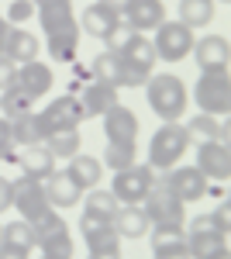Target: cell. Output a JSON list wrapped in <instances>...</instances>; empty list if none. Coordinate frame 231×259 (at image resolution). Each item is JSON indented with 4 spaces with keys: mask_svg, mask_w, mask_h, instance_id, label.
I'll list each match as a JSON object with an SVG mask.
<instances>
[{
    "mask_svg": "<svg viewBox=\"0 0 231 259\" xmlns=\"http://www.w3.org/2000/svg\"><path fill=\"white\" fill-rule=\"evenodd\" d=\"M145 97H149V107L162 121H179L183 111H187V104H190V94H187L183 80L173 76V73H155V76H149L145 80Z\"/></svg>",
    "mask_w": 231,
    "mask_h": 259,
    "instance_id": "obj_1",
    "label": "cell"
},
{
    "mask_svg": "<svg viewBox=\"0 0 231 259\" xmlns=\"http://www.w3.org/2000/svg\"><path fill=\"white\" fill-rule=\"evenodd\" d=\"M114 56L121 62V87H145V80L152 76V66H155V49L149 41V35L135 31Z\"/></svg>",
    "mask_w": 231,
    "mask_h": 259,
    "instance_id": "obj_2",
    "label": "cell"
},
{
    "mask_svg": "<svg viewBox=\"0 0 231 259\" xmlns=\"http://www.w3.org/2000/svg\"><path fill=\"white\" fill-rule=\"evenodd\" d=\"M190 149V135L179 121H162V128L149 142V166L152 169H173Z\"/></svg>",
    "mask_w": 231,
    "mask_h": 259,
    "instance_id": "obj_3",
    "label": "cell"
},
{
    "mask_svg": "<svg viewBox=\"0 0 231 259\" xmlns=\"http://www.w3.org/2000/svg\"><path fill=\"white\" fill-rule=\"evenodd\" d=\"M193 100L204 114H228L231 111V73L228 69H211L200 73V80L193 87Z\"/></svg>",
    "mask_w": 231,
    "mask_h": 259,
    "instance_id": "obj_4",
    "label": "cell"
},
{
    "mask_svg": "<svg viewBox=\"0 0 231 259\" xmlns=\"http://www.w3.org/2000/svg\"><path fill=\"white\" fill-rule=\"evenodd\" d=\"M142 207H145V214L152 221V228L155 225H183V221H187V211H183L187 204L166 187V180H152V187H149V194L142 200Z\"/></svg>",
    "mask_w": 231,
    "mask_h": 259,
    "instance_id": "obj_5",
    "label": "cell"
},
{
    "mask_svg": "<svg viewBox=\"0 0 231 259\" xmlns=\"http://www.w3.org/2000/svg\"><path fill=\"white\" fill-rule=\"evenodd\" d=\"M11 204L21 211V218L28 225H35L38 218H45L49 211H56L49 200H45V190H41V180L21 173L18 180H11Z\"/></svg>",
    "mask_w": 231,
    "mask_h": 259,
    "instance_id": "obj_6",
    "label": "cell"
},
{
    "mask_svg": "<svg viewBox=\"0 0 231 259\" xmlns=\"http://www.w3.org/2000/svg\"><path fill=\"white\" fill-rule=\"evenodd\" d=\"M152 49H155V59H166V62L187 59L193 49V28H187L183 21H162L155 28Z\"/></svg>",
    "mask_w": 231,
    "mask_h": 259,
    "instance_id": "obj_7",
    "label": "cell"
},
{
    "mask_svg": "<svg viewBox=\"0 0 231 259\" xmlns=\"http://www.w3.org/2000/svg\"><path fill=\"white\" fill-rule=\"evenodd\" d=\"M155 180V169L152 166H128V169H117L114 173V183H111V194L117 197V204H142L149 187Z\"/></svg>",
    "mask_w": 231,
    "mask_h": 259,
    "instance_id": "obj_8",
    "label": "cell"
},
{
    "mask_svg": "<svg viewBox=\"0 0 231 259\" xmlns=\"http://www.w3.org/2000/svg\"><path fill=\"white\" fill-rule=\"evenodd\" d=\"M79 232H83L86 249H90V256H94V259H121V235L114 232V225H107V221H94V218L83 214Z\"/></svg>",
    "mask_w": 231,
    "mask_h": 259,
    "instance_id": "obj_9",
    "label": "cell"
},
{
    "mask_svg": "<svg viewBox=\"0 0 231 259\" xmlns=\"http://www.w3.org/2000/svg\"><path fill=\"white\" fill-rule=\"evenodd\" d=\"M41 128H45V139L56 135V132H69V128H79L83 124V107H79L76 97H56L45 111H38Z\"/></svg>",
    "mask_w": 231,
    "mask_h": 259,
    "instance_id": "obj_10",
    "label": "cell"
},
{
    "mask_svg": "<svg viewBox=\"0 0 231 259\" xmlns=\"http://www.w3.org/2000/svg\"><path fill=\"white\" fill-rule=\"evenodd\" d=\"M121 21L138 31V35H145V31H155L162 21H166V4L162 0H124L121 4Z\"/></svg>",
    "mask_w": 231,
    "mask_h": 259,
    "instance_id": "obj_11",
    "label": "cell"
},
{
    "mask_svg": "<svg viewBox=\"0 0 231 259\" xmlns=\"http://www.w3.org/2000/svg\"><path fill=\"white\" fill-rule=\"evenodd\" d=\"M162 180H166V187H169L183 204L207 197V187H211V180L204 177L197 166H173V169H166Z\"/></svg>",
    "mask_w": 231,
    "mask_h": 259,
    "instance_id": "obj_12",
    "label": "cell"
},
{
    "mask_svg": "<svg viewBox=\"0 0 231 259\" xmlns=\"http://www.w3.org/2000/svg\"><path fill=\"white\" fill-rule=\"evenodd\" d=\"M41 190H45V200H49L56 211H69V207H76L79 200H83V194H86V190H83L66 169H52L49 177L41 180Z\"/></svg>",
    "mask_w": 231,
    "mask_h": 259,
    "instance_id": "obj_13",
    "label": "cell"
},
{
    "mask_svg": "<svg viewBox=\"0 0 231 259\" xmlns=\"http://www.w3.org/2000/svg\"><path fill=\"white\" fill-rule=\"evenodd\" d=\"M76 24L86 35H94V38H107L117 24H121V7H117V0H94Z\"/></svg>",
    "mask_w": 231,
    "mask_h": 259,
    "instance_id": "obj_14",
    "label": "cell"
},
{
    "mask_svg": "<svg viewBox=\"0 0 231 259\" xmlns=\"http://www.w3.org/2000/svg\"><path fill=\"white\" fill-rule=\"evenodd\" d=\"M197 169L214 183H224L231 177V152L228 142H200L197 145Z\"/></svg>",
    "mask_w": 231,
    "mask_h": 259,
    "instance_id": "obj_15",
    "label": "cell"
},
{
    "mask_svg": "<svg viewBox=\"0 0 231 259\" xmlns=\"http://www.w3.org/2000/svg\"><path fill=\"white\" fill-rule=\"evenodd\" d=\"M193 59L200 66V73H211V69H228L231 62V45L224 35H204V38H193Z\"/></svg>",
    "mask_w": 231,
    "mask_h": 259,
    "instance_id": "obj_16",
    "label": "cell"
},
{
    "mask_svg": "<svg viewBox=\"0 0 231 259\" xmlns=\"http://www.w3.org/2000/svg\"><path fill=\"white\" fill-rule=\"evenodd\" d=\"M14 83H18V87H21V90H24L31 100H38V97H45V94L52 90V69H49L45 62H38V59L21 62Z\"/></svg>",
    "mask_w": 231,
    "mask_h": 259,
    "instance_id": "obj_17",
    "label": "cell"
},
{
    "mask_svg": "<svg viewBox=\"0 0 231 259\" xmlns=\"http://www.w3.org/2000/svg\"><path fill=\"white\" fill-rule=\"evenodd\" d=\"M104 135L107 142H135L138 139V118L131 107L114 104L107 114H104Z\"/></svg>",
    "mask_w": 231,
    "mask_h": 259,
    "instance_id": "obj_18",
    "label": "cell"
},
{
    "mask_svg": "<svg viewBox=\"0 0 231 259\" xmlns=\"http://www.w3.org/2000/svg\"><path fill=\"white\" fill-rule=\"evenodd\" d=\"M79 107H83V118H104L111 107L117 104V87H107V83H86L83 94H79Z\"/></svg>",
    "mask_w": 231,
    "mask_h": 259,
    "instance_id": "obj_19",
    "label": "cell"
},
{
    "mask_svg": "<svg viewBox=\"0 0 231 259\" xmlns=\"http://www.w3.org/2000/svg\"><path fill=\"white\" fill-rule=\"evenodd\" d=\"M187 252H190V259H217V256H224V252H231L228 235L217 232V228L190 232V235H187Z\"/></svg>",
    "mask_w": 231,
    "mask_h": 259,
    "instance_id": "obj_20",
    "label": "cell"
},
{
    "mask_svg": "<svg viewBox=\"0 0 231 259\" xmlns=\"http://www.w3.org/2000/svg\"><path fill=\"white\" fill-rule=\"evenodd\" d=\"M14 162H18L21 169L28 173V177L35 180H45L52 169H56V159H52V152L45 149V142H35V145H21L18 152H14Z\"/></svg>",
    "mask_w": 231,
    "mask_h": 259,
    "instance_id": "obj_21",
    "label": "cell"
},
{
    "mask_svg": "<svg viewBox=\"0 0 231 259\" xmlns=\"http://www.w3.org/2000/svg\"><path fill=\"white\" fill-rule=\"evenodd\" d=\"M114 232L121 239H142V235H149V228H152V221L145 214V207L142 204H124V207H117L114 214Z\"/></svg>",
    "mask_w": 231,
    "mask_h": 259,
    "instance_id": "obj_22",
    "label": "cell"
},
{
    "mask_svg": "<svg viewBox=\"0 0 231 259\" xmlns=\"http://www.w3.org/2000/svg\"><path fill=\"white\" fill-rule=\"evenodd\" d=\"M45 49L56 62H73L79 49V24H66V28H56L45 35Z\"/></svg>",
    "mask_w": 231,
    "mask_h": 259,
    "instance_id": "obj_23",
    "label": "cell"
},
{
    "mask_svg": "<svg viewBox=\"0 0 231 259\" xmlns=\"http://www.w3.org/2000/svg\"><path fill=\"white\" fill-rule=\"evenodd\" d=\"M183 128H187L190 142H197V145H200V142H228V124L217 118V114H204V111H200V114L190 118Z\"/></svg>",
    "mask_w": 231,
    "mask_h": 259,
    "instance_id": "obj_24",
    "label": "cell"
},
{
    "mask_svg": "<svg viewBox=\"0 0 231 259\" xmlns=\"http://www.w3.org/2000/svg\"><path fill=\"white\" fill-rule=\"evenodd\" d=\"M4 56L14 62V66L38 59V38L31 31H24V28H11L7 31V41H4Z\"/></svg>",
    "mask_w": 231,
    "mask_h": 259,
    "instance_id": "obj_25",
    "label": "cell"
},
{
    "mask_svg": "<svg viewBox=\"0 0 231 259\" xmlns=\"http://www.w3.org/2000/svg\"><path fill=\"white\" fill-rule=\"evenodd\" d=\"M38 11V24L41 31H56V28H66V24H76V14H73V4L69 0H45L35 7Z\"/></svg>",
    "mask_w": 231,
    "mask_h": 259,
    "instance_id": "obj_26",
    "label": "cell"
},
{
    "mask_svg": "<svg viewBox=\"0 0 231 259\" xmlns=\"http://www.w3.org/2000/svg\"><path fill=\"white\" fill-rule=\"evenodd\" d=\"M117 197L111 194V190H100V187H94V194H83V214L86 218H94V221H114L117 214Z\"/></svg>",
    "mask_w": 231,
    "mask_h": 259,
    "instance_id": "obj_27",
    "label": "cell"
},
{
    "mask_svg": "<svg viewBox=\"0 0 231 259\" xmlns=\"http://www.w3.org/2000/svg\"><path fill=\"white\" fill-rule=\"evenodd\" d=\"M66 173L76 180L83 190H94L97 183H100V177H104V162L94 159V156H83V152H76V156L69 159V166H66Z\"/></svg>",
    "mask_w": 231,
    "mask_h": 259,
    "instance_id": "obj_28",
    "label": "cell"
},
{
    "mask_svg": "<svg viewBox=\"0 0 231 259\" xmlns=\"http://www.w3.org/2000/svg\"><path fill=\"white\" fill-rule=\"evenodd\" d=\"M11 135H14V145H35V142H45V128H41L38 111H28L21 118L11 121Z\"/></svg>",
    "mask_w": 231,
    "mask_h": 259,
    "instance_id": "obj_29",
    "label": "cell"
},
{
    "mask_svg": "<svg viewBox=\"0 0 231 259\" xmlns=\"http://www.w3.org/2000/svg\"><path fill=\"white\" fill-rule=\"evenodd\" d=\"M0 242L11 245V249H21V252H31L38 239H35V228L28 221H11V225H0Z\"/></svg>",
    "mask_w": 231,
    "mask_h": 259,
    "instance_id": "obj_30",
    "label": "cell"
},
{
    "mask_svg": "<svg viewBox=\"0 0 231 259\" xmlns=\"http://www.w3.org/2000/svg\"><path fill=\"white\" fill-rule=\"evenodd\" d=\"M214 0H179V21L187 28H207L214 21Z\"/></svg>",
    "mask_w": 231,
    "mask_h": 259,
    "instance_id": "obj_31",
    "label": "cell"
},
{
    "mask_svg": "<svg viewBox=\"0 0 231 259\" xmlns=\"http://www.w3.org/2000/svg\"><path fill=\"white\" fill-rule=\"evenodd\" d=\"M31 107H35V100L28 97L18 83H11V87L0 94V111H4V118H7V121H14V118H21V114H28Z\"/></svg>",
    "mask_w": 231,
    "mask_h": 259,
    "instance_id": "obj_32",
    "label": "cell"
},
{
    "mask_svg": "<svg viewBox=\"0 0 231 259\" xmlns=\"http://www.w3.org/2000/svg\"><path fill=\"white\" fill-rule=\"evenodd\" d=\"M45 149L52 152V159H73L79 152V128H69V132H56L45 139Z\"/></svg>",
    "mask_w": 231,
    "mask_h": 259,
    "instance_id": "obj_33",
    "label": "cell"
},
{
    "mask_svg": "<svg viewBox=\"0 0 231 259\" xmlns=\"http://www.w3.org/2000/svg\"><path fill=\"white\" fill-rule=\"evenodd\" d=\"M90 76L97 83H107V87H121V62H117L114 52H100L90 62Z\"/></svg>",
    "mask_w": 231,
    "mask_h": 259,
    "instance_id": "obj_34",
    "label": "cell"
},
{
    "mask_svg": "<svg viewBox=\"0 0 231 259\" xmlns=\"http://www.w3.org/2000/svg\"><path fill=\"white\" fill-rule=\"evenodd\" d=\"M38 245H41V256H52V259H73V235L66 232V225H62V228H56L52 235L38 239Z\"/></svg>",
    "mask_w": 231,
    "mask_h": 259,
    "instance_id": "obj_35",
    "label": "cell"
},
{
    "mask_svg": "<svg viewBox=\"0 0 231 259\" xmlns=\"http://www.w3.org/2000/svg\"><path fill=\"white\" fill-rule=\"evenodd\" d=\"M135 152H138L135 142H107L104 166H114V173L117 169H128V166H135Z\"/></svg>",
    "mask_w": 231,
    "mask_h": 259,
    "instance_id": "obj_36",
    "label": "cell"
},
{
    "mask_svg": "<svg viewBox=\"0 0 231 259\" xmlns=\"http://www.w3.org/2000/svg\"><path fill=\"white\" fill-rule=\"evenodd\" d=\"M183 242H187L183 225H155L152 228V252H159V249H173V245H183Z\"/></svg>",
    "mask_w": 231,
    "mask_h": 259,
    "instance_id": "obj_37",
    "label": "cell"
},
{
    "mask_svg": "<svg viewBox=\"0 0 231 259\" xmlns=\"http://www.w3.org/2000/svg\"><path fill=\"white\" fill-rule=\"evenodd\" d=\"M14 152H18V145H14V135H11V121L0 118V159L14 162Z\"/></svg>",
    "mask_w": 231,
    "mask_h": 259,
    "instance_id": "obj_38",
    "label": "cell"
},
{
    "mask_svg": "<svg viewBox=\"0 0 231 259\" xmlns=\"http://www.w3.org/2000/svg\"><path fill=\"white\" fill-rule=\"evenodd\" d=\"M31 14H35V4L31 0H11V7H7V21H14V24L28 21Z\"/></svg>",
    "mask_w": 231,
    "mask_h": 259,
    "instance_id": "obj_39",
    "label": "cell"
},
{
    "mask_svg": "<svg viewBox=\"0 0 231 259\" xmlns=\"http://www.w3.org/2000/svg\"><path fill=\"white\" fill-rule=\"evenodd\" d=\"M211 221H214L217 232H224V235L231 232V204H228V200H221V204L211 211Z\"/></svg>",
    "mask_w": 231,
    "mask_h": 259,
    "instance_id": "obj_40",
    "label": "cell"
},
{
    "mask_svg": "<svg viewBox=\"0 0 231 259\" xmlns=\"http://www.w3.org/2000/svg\"><path fill=\"white\" fill-rule=\"evenodd\" d=\"M131 35H135V31H131V28H128V24H124V21H121V24H117L114 31H111V35H107V52H117V49H121V45H124V41L131 38Z\"/></svg>",
    "mask_w": 231,
    "mask_h": 259,
    "instance_id": "obj_41",
    "label": "cell"
},
{
    "mask_svg": "<svg viewBox=\"0 0 231 259\" xmlns=\"http://www.w3.org/2000/svg\"><path fill=\"white\" fill-rule=\"evenodd\" d=\"M14 76H18V66L7 59V56H0V94H4V90L14 83Z\"/></svg>",
    "mask_w": 231,
    "mask_h": 259,
    "instance_id": "obj_42",
    "label": "cell"
},
{
    "mask_svg": "<svg viewBox=\"0 0 231 259\" xmlns=\"http://www.w3.org/2000/svg\"><path fill=\"white\" fill-rule=\"evenodd\" d=\"M152 256L155 259H190V252H187V242H183V245H173V249H159Z\"/></svg>",
    "mask_w": 231,
    "mask_h": 259,
    "instance_id": "obj_43",
    "label": "cell"
},
{
    "mask_svg": "<svg viewBox=\"0 0 231 259\" xmlns=\"http://www.w3.org/2000/svg\"><path fill=\"white\" fill-rule=\"evenodd\" d=\"M11 207V180H4L0 177V214Z\"/></svg>",
    "mask_w": 231,
    "mask_h": 259,
    "instance_id": "obj_44",
    "label": "cell"
},
{
    "mask_svg": "<svg viewBox=\"0 0 231 259\" xmlns=\"http://www.w3.org/2000/svg\"><path fill=\"white\" fill-rule=\"evenodd\" d=\"M31 252H21V249H11V245H4L0 242V259H28Z\"/></svg>",
    "mask_w": 231,
    "mask_h": 259,
    "instance_id": "obj_45",
    "label": "cell"
},
{
    "mask_svg": "<svg viewBox=\"0 0 231 259\" xmlns=\"http://www.w3.org/2000/svg\"><path fill=\"white\" fill-rule=\"evenodd\" d=\"M207 228H214L211 214H200V218H193V225H190V232H207Z\"/></svg>",
    "mask_w": 231,
    "mask_h": 259,
    "instance_id": "obj_46",
    "label": "cell"
},
{
    "mask_svg": "<svg viewBox=\"0 0 231 259\" xmlns=\"http://www.w3.org/2000/svg\"><path fill=\"white\" fill-rule=\"evenodd\" d=\"M7 31H11V21L0 14V56H4V41H7Z\"/></svg>",
    "mask_w": 231,
    "mask_h": 259,
    "instance_id": "obj_47",
    "label": "cell"
},
{
    "mask_svg": "<svg viewBox=\"0 0 231 259\" xmlns=\"http://www.w3.org/2000/svg\"><path fill=\"white\" fill-rule=\"evenodd\" d=\"M217 259H231V252H224V256H217Z\"/></svg>",
    "mask_w": 231,
    "mask_h": 259,
    "instance_id": "obj_48",
    "label": "cell"
},
{
    "mask_svg": "<svg viewBox=\"0 0 231 259\" xmlns=\"http://www.w3.org/2000/svg\"><path fill=\"white\" fill-rule=\"evenodd\" d=\"M31 4H35V7H38V4H45V0H31Z\"/></svg>",
    "mask_w": 231,
    "mask_h": 259,
    "instance_id": "obj_49",
    "label": "cell"
},
{
    "mask_svg": "<svg viewBox=\"0 0 231 259\" xmlns=\"http://www.w3.org/2000/svg\"><path fill=\"white\" fill-rule=\"evenodd\" d=\"M214 4H228V0H214Z\"/></svg>",
    "mask_w": 231,
    "mask_h": 259,
    "instance_id": "obj_50",
    "label": "cell"
},
{
    "mask_svg": "<svg viewBox=\"0 0 231 259\" xmlns=\"http://www.w3.org/2000/svg\"><path fill=\"white\" fill-rule=\"evenodd\" d=\"M38 259H52V256H38Z\"/></svg>",
    "mask_w": 231,
    "mask_h": 259,
    "instance_id": "obj_51",
    "label": "cell"
},
{
    "mask_svg": "<svg viewBox=\"0 0 231 259\" xmlns=\"http://www.w3.org/2000/svg\"><path fill=\"white\" fill-rule=\"evenodd\" d=\"M86 259H94V256H86Z\"/></svg>",
    "mask_w": 231,
    "mask_h": 259,
    "instance_id": "obj_52",
    "label": "cell"
}]
</instances>
